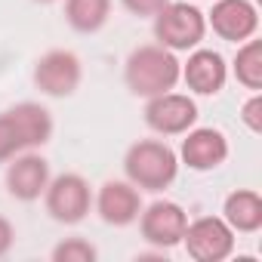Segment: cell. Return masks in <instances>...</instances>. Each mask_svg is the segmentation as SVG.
Listing matches in <instances>:
<instances>
[{"instance_id": "obj_1", "label": "cell", "mask_w": 262, "mask_h": 262, "mask_svg": "<svg viewBox=\"0 0 262 262\" xmlns=\"http://www.w3.org/2000/svg\"><path fill=\"white\" fill-rule=\"evenodd\" d=\"M179 77H182V62L176 59L173 50H167L161 43H145V47L133 50L123 65V80H126L129 93L142 96V99L176 90Z\"/></svg>"}, {"instance_id": "obj_5", "label": "cell", "mask_w": 262, "mask_h": 262, "mask_svg": "<svg viewBox=\"0 0 262 262\" xmlns=\"http://www.w3.org/2000/svg\"><path fill=\"white\" fill-rule=\"evenodd\" d=\"M182 244L198 262H222L234 250V231L222 216H201L185 225Z\"/></svg>"}, {"instance_id": "obj_20", "label": "cell", "mask_w": 262, "mask_h": 262, "mask_svg": "<svg viewBox=\"0 0 262 262\" xmlns=\"http://www.w3.org/2000/svg\"><path fill=\"white\" fill-rule=\"evenodd\" d=\"M241 120L253 129V133H259V129H262V96H259V93H253V96L244 102V108H241Z\"/></svg>"}, {"instance_id": "obj_18", "label": "cell", "mask_w": 262, "mask_h": 262, "mask_svg": "<svg viewBox=\"0 0 262 262\" xmlns=\"http://www.w3.org/2000/svg\"><path fill=\"white\" fill-rule=\"evenodd\" d=\"M99 250L83 237H65L53 247V262H96Z\"/></svg>"}, {"instance_id": "obj_17", "label": "cell", "mask_w": 262, "mask_h": 262, "mask_svg": "<svg viewBox=\"0 0 262 262\" xmlns=\"http://www.w3.org/2000/svg\"><path fill=\"white\" fill-rule=\"evenodd\" d=\"M234 77L241 86L259 93L262 90V43L259 40H244L237 43V56H234Z\"/></svg>"}, {"instance_id": "obj_11", "label": "cell", "mask_w": 262, "mask_h": 262, "mask_svg": "<svg viewBox=\"0 0 262 262\" xmlns=\"http://www.w3.org/2000/svg\"><path fill=\"white\" fill-rule=\"evenodd\" d=\"M207 28H213L222 40L244 43L256 34L259 13L250 0H216L210 16H207Z\"/></svg>"}, {"instance_id": "obj_6", "label": "cell", "mask_w": 262, "mask_h": 262, "mask_svg": "<svg viewBox=\"0 0 262 262\" xmlns=\"http://www.w3.org/2000/svg\"><path fill=\"white\" fill-rule=\"evenodd\" d=\"M145 123L158 136H182L198 123V105L185 93H161L145 102Z\"/></svg>"}, {"instance_id": "obj_23", "label": "cell", "mask_w": 262, "mask_h": 262, "mask_svg": "<svg viewBox=\"0 0 262 262\" xmlns=\"http://www.w3.org/2000/svg\"><path fill=\"white\" fill-rule=\"evenodd\" d=\"M34 4H56V0H34Z\"/></svg>"}, {"instance_id": "obj_7", "label": "cell", "mask_w": 262, "mask_h": 262, "mask_svg": "<svg viewBox=\"0 0 262 262\" xmlns=\"http://www.w3.org/2000/svg\"><path fill=\"white\" fill-rule=\"evenodd\" d=\"M136 222H139V231H142L145 244H151L158 250H170V247L182 244L188 213L176 201H155L151 207H142Z\"/></svg>"}, {"instance_id": "obj_22", "label": "cell", "mask_w": 262, "mask_h": 262, "mask_svg": "<svg viewBox=\"0 0 262 262\" xmlns=\"http://www.w3.org/2000/svg\"><path fill=\"white\" fill-rule=\"evenodd\" d=\"M13 244H16V228H13L10 219L0 216V256H7L13 250Z\"/></svg>"}, {"instance_id": "obj_21", "label": "cell", "mask_w": 262, "mask_h": 262, "mask_svg": "<svg viewBox=\"0 0 262 262\" xmlns=\"http://www.w3.org/2000/svg\"><path fill=\"white\" fill-rule=\"evenodd\" d=\"M120 4L133 13V16H158L170 0H120Z\"/></svg>"}, {"instance_id": "obj_4", "label": "cell", "mask_w": 262, "mask_h": 262, "mask_svg": "<svg viewBox=\"0 0 262 262\" xmlns=\"http://www.w3.org/2000/svg\"><path fill=\"white\" fill-rule=\"evenodd\" d=\"M43 204L56 222L77 225L86 219V213L93 207V188L80 173H62V176L50 179V185L43 191Z\"/></svg>"}, {"instance_id": "obj_12", "label": "cell", "mask_w": 262, "mask_h": 262, "mask_svg": "<svg viewBox=\"0 0 262 262\" xmlns=\"http://www.w3.org/2000/svg\"><path fill=\"white\" fill-rule=\"evenodd\" d=\"M182 148H179V161L188 167V170H198V173H207V170H216L219 164H225L228 158V139L225 133L213 126H191L188 133H182Z\"/></svg>"}, {"instance_id": "obj_3", "label": "cell", "mask_w": 262, "mask_h": 262, "mask_svg": "<svg viewBox=\"0 0 262 262\" xmlns=\"http://www.w3.org/2000/svg\"><path fill=\"white\" fill-rule=\"evenodd\" d=\"M151 19H155L158 43L173 50V53L194 50L207 34V16L194 4H185V0H170V4Z\"/></svg>"}, {"instance_id": "obj_9", "label": "cell", "mask_w": 262, "mask_h": 262, "mask_svg": "<svg viewBox=\"0 0 262 262\" xmlns=\"http://www.w3.org/2000/svg\"><path fill=\"white\" fill-rule=\"evenodd\" d=\"M96 213L102 216V222L123 228V225H133L142 213V194L133 182H123V179H108L99 194H96Z\"/></svg>"}, {"instance_id": "obj_15", "label": "cell", "mask_w": 262, "mask_h": 262, "mask_svg": "<svg viewBox=\"0 0 262 262\" xmlns=\"http://www.w3.org/2000/svg\"><path fill=\"white\" fill-rule=\"evenodd\" d=\"M222 219L231 225V231L237 234H253L262 228V198L253 188H237L225 198L222 204Z\"/></svg>"}, {"instance_id": "obj_2", "label": "cell", "mask_w": 262, "mask_h": 262, "mask_svg": "<svg viewBox=\"0 0 262 262\" xmlns=\"http://www.w3.org/2000/svg\"><path fill=\"white\" fill-rule=\"evenodd\" d=\"M123 173L139 191H164L179 176V155L161 139H139L123 155Z\"/></svg>"}, {"instance_id": "obj_19", "label": "cell", "mask_w": 262, "mask_h": 262, "mask_svg": "<svg viewBox=\"0 0 262 262\" xmlns=\"http://www.w3.org/2000/svg\"><path fill=\"white\" fill-rule=\"evenodd\" d=\"M19 151H25V148H22V142H19V133H16L10 114L4 111V114H0V164H7V161L16 158Z\"/></svg>"}, {"instance_id": "obj_16", "label": "cell", "mask_w": 262, "mask_h": 262, "mask_svg": "<svg viewBox=\"0 0 262 262\" xmlns=\"http://www.w3.org/2000/svg\"><path fill=\"white\" fill-rule=\"evenodd\" d=\"M111 13V0H65V19L80 34H96Z\"/></svg>"}, {"instance_id": "obj_14", "label": "cell", "mask_w": 262, "mask_h": 262, "mask_svg": "<svg viewBox=\"0 0 262 262\" xmlns=\"http://www.w3.org/2000/svg\"><path fill=\"white\" fill-rule=\"evenodd\" d=\"M7 114H10V120L16 126L19 142H22L25 151H34V148H40V145H47L53 139V114L43 105H37V102H19Z\"/></svg>"}, {"instance_id": "obj_13", "label": "cell", "mask_w": 262, "mask_h": 262, "mask_svg": "<svg viewBox=\"0 0 262 262\" xmlns=\"http://www.w3.org/2000/svg\"><path fill=\"white\" fill-rule=\"evenodd\" d=\"M179 80H185V86L191 93H198V96H216L225 86V80H228V65H225V59L216 50L194 47L188 62L182 65V77Z\"/></svg>"}, {"instance_id": "obj_10", "label": "cell", "mask_w": 262, "mask_h": 262, "mask_svg": "<svg viewBox=\"0 0 262 262\" xmlns=\"http://www.w3.org/2000/svg\"><path fill=\"white\" fill-rule=\"evenodd\" d=\"M7 164H10L7 167V188H10V194L16 201L31 204L37 198H43V191H47V185L53 179L47 158H40L37 151H19Z\"/></svg>"}, {"instance_id": "obj_8", "label": "cell", "mask_w": 262, "mask_h": 262, "mask_svg": "<svg viewBox=\"0 0 262 262\" xmlns=\"http://www.w3.org/2000/svg\"><path fill=\"white\" fill-rule=\"evenodd\" d=\"M83 77V65L71 50H50L37 59L34 65V83L40 93L53 96V99H65L80 86Z\"/></svg>"}]
</instances>
